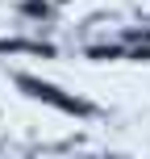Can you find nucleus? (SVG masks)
Here are the masks:
<instances>
[{"instance_id":"obj_1","label":"nucleus","mask_w":150,"mask_h":159,"mask_svg":"<svg viewBox=\"0 0 150 159\" xmlns=\"http://www.w3.org/2000/svg\"><path fill=\"white\" fill-rule=\"evenodd\" d=\"M25 13H33V17L42 13V17H46V4H42V0H29V4H25Z\"/></svg>"}]
</instances>
